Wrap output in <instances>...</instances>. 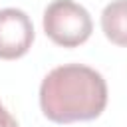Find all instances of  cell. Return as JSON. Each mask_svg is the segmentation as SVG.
Segmentation results:
<instances>
[{
	"mask_svg": "<svg viewBox=\"0 0 127 127\" xmlns=\"http://www.w3.org/2000/svg\"><path fill=\"white\" fill-rule=\"evenodd\" d=\"M107 105V83L99 71L83 64L54 67L40 85L42 113L54 123L91 121Z\"/></svg>",
	"mask_w": 127,
	"mask_h": 127,
	"instance_id": "6da1fadb",
	"label": "cell"
},
{
	"mask_svg": "<svg viewBox=\"0 0 127 127\" xmlns=\"http://www.w3.org/2000/svg\"><path fill=\"white\" fill-rule=\"evenodd\" d=\"M42 24L46 36L62 48H75L93 32L89 12L73 0H54L48 4Z\"/></svg>",
	"mask_w": 127,
	"mask_h": 127,
	"instance_id": "7a4b0ae2",
	"label": "cell"
},
{
	"mask_svg": "<svg viewBox=\"0 0 127 127\" xmlns=\"http://www.w3.org/2000/svg\"><path fill=\"white\" fill-rule=\"evenodd\" d=\"M34 42V24L24 10H0V60H18Z\"/></svg>",
	"mask_w": 127,
	"mask_h": 127,
	"instance_id": "3957f363",
	"label": "cell"
},
{
	"mask_svg": "<svg viewBox=\"0 0 127 127\" xmlns=\"http://www.w3.org/2000/svg\"><path fill=\"white\" fill-rule=\"evenodd\" d=\"M101 30L111 44L127 48V0H113L103 8Z\"/></svg>",
	"mask_w": 127,
	"mask_h": 127,
	"instance_id": "277c9868",
	"label": "cell"
},
{
	"mask_svg": "<svg viewBox=\"0 0 127 127\" xmlns=\"http://www.w3.org/2000/svg\"><path fill=\"white\" fill-rule=\"evenodd\" d=\"M0 127H20L18 121L10 115V111L0 103Z\"/></svg>",
	"mask_w": 127,
	"mask_h": 127,
	"instance_id": "5b68a950",
	"label": "cell"
}]
</instances>
